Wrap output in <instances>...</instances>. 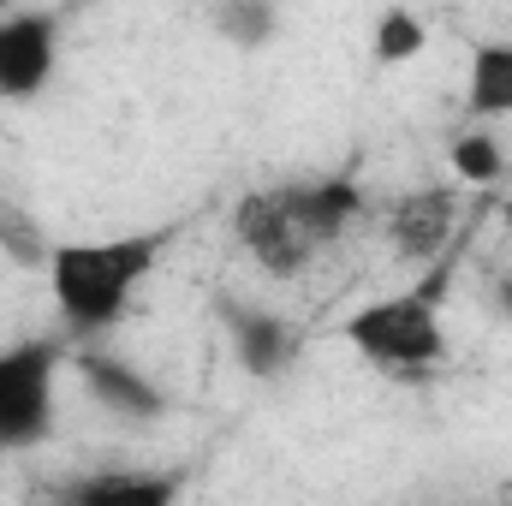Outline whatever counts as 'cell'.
<instances>
[{
    "instance_id": "7a4b0ae2",
    "label": "cell",
    "mask_w": 512,
    "mask_h": 506,
    "mask_svg": "<svg viewBox=\"0 0 512 506\" xmlns=\"http://www.w3.org/2000/svg\"><path fill=\"white\" fill-rule=\"evenodd\" d=\"M453 268L435 262L417 286L405 292H387L376 304H364L340 334L346 346L376 364V370H393V376H411V370H435L447 358V328H441V292H447Z\"/></svg>"
},
{
    "instance_id": "9c48e42d",
    "label": "cell",
    "mask_w": 512,
    "mask_h": 506,
    "mask_svg": "<svg viewBox=\"0 0 512 506\" xmlns=\"http://www.w3.org/2000/svg\"><path fill=\"white\" fill-rule=\"evenodd\" d=\"M280 191H286V203H292V215H298V227L310 233V245H316V251L340 245V239L352 233V221L364 215V185H358L352 173L292 179V185H280Z\"/></svg>"
},
{
    "instance_id": "277c9868",
    "label": "cell",
    "mask_w": 512,
    "mask_h": 506,
    "mask_svg": "<svg viewBox=\"0 0 512 506\" xmlns=\"http://www.w3.org/2000/svg\"><path fill=\"white\" fill-rule=\"evenodd\" d=\"M233 239L245 245L256 268H268L274 280H292V274H304L310 262H316V245H310V233L298 227V215H292V203H286V191L274 185V191H245L239 203H233Z\"/></svg>"
},
{
    "instance_id": "4fadbf2b",
    "label": "cell",
    "mask_w": 512,
    "mask_h": 506,
    "mask_svg": "<svg viewBox=\"0 0 512 506\" xmlns=\"http://www.w3.org/2000/svg\"><path fill=\"white\" fill-rule=\"evenodd\" d=\"M370 48H376V66H405V60H417L429 48V24L417 12H405V6H387L382 18H376Z\"/></svg>"
},
{
    "instance_id": "6da1fadb",
    "label": "cell",
    "mask_w": 512,
    "mask_h": 506,
    "mask_svg": "<svg viewBox=\"0 0 512 506\" xmlns=\"http://www.w3.org/2000/svg\"><path fill=\"white\" fill-rule=\"evenodd\" d=\"M179 227L161 233H120V239H84V245H54L48 251V292L72 340H96L131 316L137 286L155 274L161 251L173 245Z\"/></svg>"
},
{
    "instance_id": "30bf717a",
    "label": "cell",
    "mask_w": 512,
    "mask_h": 506,
    "mask_svg": "<svg viewBox=\"0 0 512 506\" xmlns=\"http://www.w3.org/2000/svg\"><path fill=\"white\" fill-rule=\"evenodd\" d=\"M179 495V477H143V471H96L78 483H60V501L78 506H161Z\"/></svg>"
},
{
    "instance_id": "8992f818",
    "label": "cell",
    "mask_w": 512,
    "mask_h": 506,
    "mask_svg": "<svg viewBox=\"0 0 512 506\" xmlns=\"http://www.w3.org/2000/svg\"><path fill=\"white\" fill-rule=\"evenodd\" d=\"M215 322H221V334H227V346H233V358H239L245 376L280 381L298 364V346L304 340H298V328L286 316H274L262 304H245L233 292H215Z\"/></svg>"
},
{
    "instance_id": "5b68a950",
    "label": "cell",
    "mask_w": 512,
    "mask_h": 506,
    "mask_svg": "<svg viewBox=\"0 0 512 506\" xmlns=\"http://www.w3.org/2000/svg\"><path fill=\"white\" fill-rule=\"evenodd\" d=\"M60 18L48 6H6L0 12V102H36L54 78Z\"/></svg>"
},
{
    "instance_id": "3957f363",
    "label": "cell",
    "mask_w": 512,
    "mask_h": 506,
    "mask_svg": "<svg viewBox=\"0 0 512 506\" xmlns=\"http://www.w3.org/2000/svg\"><path fill=\"white\" fill-rule=\"evenodd\" d=\"M60 340H18L0 352V447H36L54 429V376Z\"/></svg>"
},
{
    "instance_id": "7c38bea8",
    "label": "cell",
    "mask_w": 512,
    "mask_h": 506,
    "mask_svg": "<svg viewBox=\"0 0 512 506\" xmlns=\"http://www.w3.org/2000/svg\"><path fill=\"white\" fill-rule=\"evenodd\" d=\"M215 30L233 42V48H268L274 30H280V6L274 0H215Z\"/></svg>"
},
{
    "instance_id": "9a60e30c",
    "label": "cell",
    "mask_w": 512,
    "mask_h": 506,
    "mask_svg": "<svg viewBox=\"0 0 512 506\" xmlns=\"http://www.w3.org/2000/svg\"><path fill=\"white\" fill-rule=\"evenodd\" d=\"M501 227H507V233H512V197H507V203H501Z\"/></svg>"
},
{
    "instance_id": "ba28073f",
    "label": "cell",
    "mask_w": 512,
    "mask_h": 506,
    "mask_svg": "<svg viewBox=\"0 0 512 506\" xmlns=\"http://www.w3.org/2000/svg\"><path fill=\"white\" fill-rule=\"evenodd\" d=\"M72 370H78V381H84V393H90L102 411H114V417L155 423V417L167 411V393L143 376L137 364L114 358V352H96V346H84V352L72 358Z\"/></svg>"
},
{
    "instance_id": "5bb4252c",
    "label": "cell",
    "mask_w": 512,
    "mask_h": 506,
    "mask_svg": "<svg viewBox=\"0 0 512 506\" xmlns=\"http://www.w3.org/2000/svg\"><path fill=\"white\" fill-rule=\"evenodd\" d=\"M453 173H459L465 185H495V179L507 173V155H501L495 131H459V137H453Z\"/></svg>"
},
{
    "instance_id": "2e32d148",
    "label": "cell",
    "mask_w": 512,
    "mask_h": 506,
    "mask_svg": "<svg viewBox=\"0 0 512 506\" xmlns=\"http://www.w3.org/2000/svg\"><path fill=\"white\" fill-rule=\"evenodd\" d=\"M6 6H18V0H0V12H6Z\"/></svg>"
},
{
    "instance_id": "8fae6325",
    "label": "cell",
    "mask_w": 512,
    "mask_h": 506,
    "mask_svg": "<svg viewBox=\"0 0 512 506\" xmlns=\"http://www.w3.org/2000/svg\"><path fill=\"white\" fill-rule=\"evenodd\" d=\"M465 114L471 120H507L512 114V42H477L471 48Z\"/></svg>"
},
{
    "instance_id": "52a82bcc",
    "label": "cell",
    "mask_w": 512,
    "mask_h": 506,
    "mask_svg": "<svg viewBox=\"0 0 512 506\" xmlns=\"http://www.w3.org/2000/svg\"><path fill=\"white\" fill-rule=\"evenodd\" d=\"M459 227V197L447 185H423V191H405L387 215V245L399 262H435L447 251Z\"/></svg>"
}]
</instances>
